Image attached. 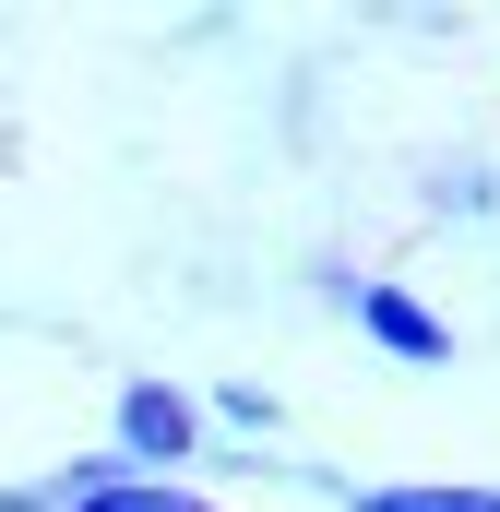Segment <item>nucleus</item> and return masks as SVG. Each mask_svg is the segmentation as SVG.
<instances>
[{
    "instance_id": "2",
    "label": "nucleus",
    "mask_w": 500,
    "mask_h": 512,
    "mask_svg": "<svg viewBox=\"0 0 500 512\" xmlns=\"http://www.w3.org/2000/svg\"><path fill=\"white\" fill-rule=\"evenodd\" d=\"M48 512H215V501H191V489H155L143 465H72L60 489H48Z\"/></svg>"
},
{
    "instance_id": "3",
    "label": "nucleus",
    "mask_w": 500,
    "mask_h": 512,
    "mask_svg": "<svg viewBox=\"0 0 500 512\" xmlns=\"http://www.w3.org/2000/svg\"><path fill=\"white\" fill-rule=\"evenodd\" d=\"M191 393H167V382H131L120 393V465H179L191 453Z\"/></svg>"
},
{
    "instance_id": "4",
    "label": "nucleus",
    "mask_w": 500,
    "mask_h": 512,
    "mask_svg": "<svg viewBox=\"0 0 500 512\" xmlns=\"http://www.w3.org/2000/svg\"><path fill=\"white\" fill-rule=\"evenodd\" d=\"M346 512H500V489H477V477H429V489H346Z\"/></svg>"
},
{
    "instance_id": "1",
    "label": "nucleus",
    "mask_w": 500,
    "mask_h": 512,
    "mask_svg": "<svg viewBox=\"0 0 500 512\" xmlns=\"http://www.w3.org/2000/svg\"><path fill=\"white\" fill-rule=\"evenodd\" d=\"M346 322L370 334L381 358H405V370H441V358H453V322H441L429 298H405V286H346Z\"/></svg>"
}]
</instances>
